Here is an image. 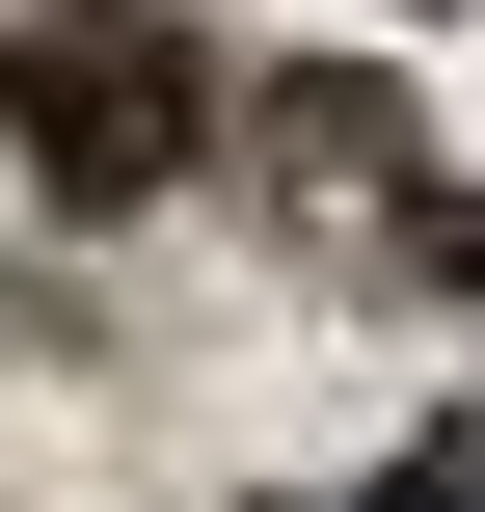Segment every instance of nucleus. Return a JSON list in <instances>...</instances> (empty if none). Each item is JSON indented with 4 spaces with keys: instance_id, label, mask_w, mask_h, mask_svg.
Wrapping results in <instances>:
<instances>
[{
    "instance_id": "1",
    "label": "nucleus",
    "mask_w": 485,
    "mask_h": 512,
    "mask_svg": "<svg viewBox=\"0 0 485 512\" xmlns=\"http://www.w3.org/2000/svg\"><path fill=\"white\" fill-rule=\"evenodd\" d=\"M162 135H189V54L162 27H54L27 54V162L54 189H162Z\"/></svg>"
}]
</instances>
